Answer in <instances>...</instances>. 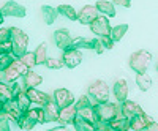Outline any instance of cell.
I'll return each mask as SVG.
<instances>
[{"instance_id": "32", "label": "cell", "mask_w": 158, "mask_h": 131, "mask_svg": "<svg viewBox=\"0 0 158 131\" xmlns=\"http://www.w3.org/2000/svg\"><path fill=\"white\" fill-rule=\"evenodd\" d=\"M19 60L25 65V67H27L29 70L30 68H33L35 67V65H36V59H35V54H33V52H29V51H25L24 52V54L19 57Z\"/></svg>"}, {"instance_id": "23", "label": "cell", "mask_w": 158, "mask_h": 131, "mask_svg": "<svg viewBox=\"0 0 158 131\" xmlns=\"http://www.w3.org/2000/svg\"><path fill=\"white\" fill-rule=\"evenodd\" d=\"M109 126H111V129H115V131H128L130 129V119L120 114L109 122Z\"/></svg>"}, {"instance_id": "1", "label": "cell", "mask_w": 158, "mask_h": 131, "mask_svg": "<svg viewBox=\"0 0 158 131\" xmlns=\"http://www.w3.org/2000/svg\"><path fill=\"white\" fill-rule=\"evenodd\" d=\"M18 126L21 129H33L36 125H43L46 123L44 120V112L43 106H36V108H29L18 119Z\"/></svg>"}, {"instance_id": "44", "label": "cell", "mask_w": 158, "mask_h": 131, "mask_svg": "<svg viewBox=\"0 0 158 131\" xmlns=\"http://www.w3.org/2000/svg\"><path fill=\"white\" fill-rule=\"evenodd\" d=\"M3 21H5V16L2 14V11H0V25H2V24H3Z\"/></svg>"}, {"instance_id": "17", "label": "cell", "mask_w": 158, "mask_h": 131, "mask_svg": "<svg viewBox=\"0 0 158 131\" xmlns=\"http://www.w3.org/2000/svg\"><path fill=\"white\" fill-rule=\"evenodd\" d=\"M76 114H77V109L74 108V103H73L70 106H65L59 111V120L57 122L62 125H70L76 119Z\"/></svg>"}, {"instance_id": "37", "label": "cell", "mask_w": 158, "mask_h": 131, "mask_svg": "<svg viewBox=\"0 0 158 131\" xmlns=\"http://www.w3.org/2000/svg\"><path fill=\"white\" fill-rule=\"evenodd\" d=\"M98 40H100V43L103 44V47L104 49H112L114 47V40L109 36V35H103V36H98Z\"/></svg>"}, {"instance_id": "13", "label": "cell", "mask_w": 158, "mask_h": 131, "mask_svg": "<svg viewBox=\"0 0 158 131\" xmlns=\"http://www.w3.org/2000/svg\"><path fill=\"white\" fill-rule=\"evenodd\" d=\"M100 14L95 5H84L81 11L77 13V22H81L82 25H90L97 16Z\"/></svg>"}, {"instance_id": "43", "label": "cell", "mask_w": 158, "mask_h": 131, "mask_svg": "<svg viewBox=\"0 0 158 131\" xmlns=\"http://www.w3.org/2000/svg\"><path fill=\"white\" fill-rule=\"evenodd\" d=\"M147 129H155V131H158V123H156V122L153 120V122H152V123H150V125L147 126Z\"/></svg>"}, {"instance_id": "46", "label": "cell", "mask_w": 158, "mask_h": 131, "mask_svg": "<svg viewBox=\"0 0 158 131\" xmlns=\"http://www.w3.org/2000/svg\"><path fill=\"white\" fill-rule=\"evenodd\" d=\"M156 71H158V63H156Z\"/></svg>"}, {"instance_id": "25", "label": "cell", "mask_w": 158, "mask_h": 131, "mask_svg": "<svg viewBox=\"0 0 158 131\" xmlns=\"http://www.w3.org/2000/svg\"><path fill=\"white\" fill-rule=\"evenodd\" d=\"M128 24H118V25H114V27H111V32H109V36L114 40V43L120 41L122 38L127 35L128 32Z\"/></svg>"}, {"instance_id": "27", "label": "cell", "mask_w": 158, "mask_h": 131, "mask_svg": "<svg viewBox=\"0 0 158 131\" xmlns=\"http://www.w3.org/2000/svg\"><path fill=\"white\" fill-rule=\"evenodd\" d=\"M70 47H76V49H94V40H89L84 36H76L71 40Z\"/></svg>"}, {"instance_id": "45", "label": "cell", "mask_w": 158, "mask_h": 131, "mask_svg": "<svg viewBox=\"0 0 158 131\" xmlns=\"http://www.w3.org/2000/svg\"><path fill=\"white\" fill-rule=\"evenodd\" d=\"M3 103H5V101L0 98V114H2V109H3Z\"/></svg>"}, {"instance_id": "5", "label": "cell", "mask_w": 158, "mask_h": 131, "mask_svg": "<svg viewBox=\"0 0 158 131\" xmlns=\"http://www.w3.org/2000/svg\"><path fill=\"white\" fill-rule=\"evenodd\" d=\"M89 96L92 100V103H103V101H108L109 100V85L106 84V81L103 79H95L94 82H92L89 85Z\"/></svg>"}, {"instance_id": "4", "label": "cell", "mask_w": 158, "mask_h": 131, "mask_svg": "<svg viewBox=\"0 0 158 131\" xmlns=\"http://www.w3.org/2000/svg\"><path fill=\"white\" fill-rule=\"evenodd\" d=\"M150 62H152V52H149L146 49H139L130 55L128 65L135 73H144L149 70Z\"/></svg>"}, {"instance_id": "34", "label": "cell", "mask_w": 158, "mask_h": 131, "mask_svg": "<svg viewBox=\"0 0 158 131\" xmlns=\"http://www.w3.org/2000/svg\"><path fill=\"white\" fill-rule=\"evenodd\" d=\"M77 115L79 117H82V119L92 122V123H95L97 119H95V112H94V106H90V108H84V109H77Z\"/></svg>"}, {"instance_id": "26", "label": "cell", "mask_w": 158, "mask_h": 131, "mask_svg": "<svg viewBox=\"0 0 158 131\" xmlns=\"http://www.w3.org/2000/svg\"><path fill=\"white\" fill-rule=\"evenodd\" d=\"M57 13H59V14H62L63 18H67L68 21H77V11L71 5H67V3L59 5L57 6Z\"/></svg>"}, {"instance_id": "30", "label": "cell", "mask_w": 158, "mask_h": 131, "mask_svg": "<svg viewBox=\"0 0 158 131\" xmlns=\"http://www.w3.org/2000/svg\"><path fill=\"white\" fill-rule=\"evenodd\" d=\"M33 54H35V59H36V65H43L44 60L48 59V44L46 43L38 44L36 49L33 51Z\"/></svg>"}, {"instance_id": "19", "label": "cell", "mask_w": 158, "mask_h": 131, "mask_svg": "<svg viewBox=\"0 0 158 131\" xmlns=\"http://www.w3.org/2000/svg\"><path fill=\"white\" fill-rule=\"evenodd\" d=\"M59 111H60V108L57 106V104L54 103V101H48L44 106H43V112H44V120H46V123L48 122H57L59 120Z\"/></svg>"}, {"instance_id": "9", "label": "cell", "mask_w": 158, "mask_h": 131, "mask_svg": "<svg viewBox=\"0 0 158 131\" xmlns=\"http://www.w3.org/2000/svg\"><path fill=\"white\" fill-rule=\"evenodd\" d=\"M0 11H2L3 16H10V18H25V14H27V8L15 2V0H8Z\"/></svg>"}, {"instance_id": "3", "label": "cell", "mask_w": 158, "mask_h": 131, "mask_svg": "<svg viewBox=\"0 0 158 131\" xmlns=\"http://www.w3.org/2000/svg\"><path fill=\"white\" fill-rule=\"evenodd\" d=\"M10 41L13 44L11 54L19 59L29 47V35L19 27H10Z\"/></svg>"}, {"instance_id": "15", "label": "cell", "mask_w": 158, "mask_h": 131, "mask_svg": "<svg viewBox=\"0 0 158 131\" xmlns=\"http://www.w3.org/2000/svg\"><path fill=\"white\" fill-rule=\"evenodd\" d=\"M71 40H73V36H71V33H70L68 29H57V30L54 32V43H56V46H57L59 49H62V51L67 49V47H70Z\"/></svg>"}, {"instance_id": "10", "label": "cell", "mask_w": 158, "mask_h": 131, "mask_svg": "<svg viewBox=\"0 0 158 131\" xmlns=\"http://www.w3.org/2000/svg\"><path fill=\"white\" fill-rule=\"evenodd\" d=\"M52 101H54L57 106L62 109L65 106H70V104H73L76 101L74 95L71 93V92L68 88H56L54 93H52Z\"/></svg>"}, {"instance_id": "33", "label": "cell", "mask_w": 158, "mask_h": 131, "mask_svg": "<svg viewBox=\"0 0 158 131\" xmlns=\"http://www.w3.org/2000/svg\"><path fill=\"white\" fill-rule=\"evenodd\" d=\"M43 65H44L46 68H49V70H60V68H63V62H62V59L49 57V55H48V59L44 60Z\"/></svg>"}, {"instance_id": "7", "label": "cell", "mask_w": 158, "mask_h": 131, "mask_svg": "<svg viewBox=\"0 0 158 131\" xmlns=\"http://www.w3.org/2000/svg\"><path fill=\"white\" fill-rule=\"evenodd\" d=\"M82 52L81 49H76V47H67L63 49V55H62V62H63V67L67 68H76L81 65L82 62Z\"/></svg>"}, {"instance_id": "24", "label": "cell", "mask_w": 158, "mask_h": 131, "mask_svg": "<svg viewBox=\"0 0 158 131\" xmlns=\"http://www.w3.org/2000/svg\"><path fill=\"white\" fill-rule=\"evenodd\" d=\"M41 16H43V21L51 25V24H54L57 16H59V13H57V8L54 6H51V5H43L41 6Z\"/></svg>"}, {"instance_id": "22", "label": "cell", "mask_w": 158, "mask_h": 131, "mask_svg": "<svg viewBox=\"0 0 158 131\" xmlns=\"http://www.w3.org/2000/svg\"><path fill=\"white\" fill-rule=\"evenodd\" d=\"M153 84V79L147 74V71L144 73H136V85L141 92H147Z\"/></svg>"}, {"instance_id": "16", "label": "cell", "mask_w": 158, "mask_h": 131, "mask_svg": "<svg viewBox=\"0 0 158 131\" xmlns=\"http://www.w3.org/2000/svg\"><path fill=\"white\" fill-rule=\"evenodd\" d=\"M122 104L118 108H120V114L123 115V117H128V119H131L133 115H136V114H139V112H142V108L139 106L138 103H135V101H131V100H123V101H120Z\"/></svg>"}, {"instance_id": "31", "label": "cell", "mask_w": 158, "mask_h": 131, "mask_svg": "<svg viewBox=\"0 0 158 131\" xmlns=\"http://www.w3.org/2000/svg\"><path fill=\"white\" fill-rule=\"evenodd\" d=\"M0 98H2L3 101H6V100H13L11 85H10L5 79H0Z\"/></svg>"}, {"instance_id": "8", "label": "cell", "mask_w": 158, "mask_h": 131, "mask_svg": "<svg viewBox=\"0 0 158 131\" xmlns=\"http://www.w3.org/2000/svg\"><path fill=\"white\" fill-rule=\"evenodd\" d=\"M90 30L92 33H95L97 36H103V35H109L111 32V24H109V18L104 14H98L90 24Z\"/></svg>"}, {"instance_id": "40", "label": "cell", "mask_w": 158, "mask_h": 131, "mask_svg": "<svg viewBox=\"0 0 158 131\" xmlns=\"http://www.w3.org/2000/svg\"><path fill=\"white\" fill-rule=\"evenodd\" d=\"M2 41H10V29H0V43Z\"/></svg>"}, {"instance_id": "39", "label": "cell", "mask_w": 158, "mask_h": 131, "mask_svg": "<svg viewBox=\"0 0 158 131\" xmlns=\"http://www.w3.org/2000/svg\"><path fill=\"white\" fill-rule=\"evenodd\" d=\"M0 131H10V120L3 114H0Z\"/></svg>"}, {"instance_id": "6", "label": "cell", "mask_w": 158, "mask_h": 131, "mask_svg": "<svg viewBox=\"0 0 158 131\" xmlns=\"http://www.w3.org/2000/svg\"><path fill=\"white\" fill-rule=\"evenodd\" d=\"M29 68L25 67V65L19 60V59H15L13 60L8 67L2 71L3 73V79L6 81V82H16L19 77H22V74L27 71Z\"/></svg>"}, {"instance_id": "18", "label": "cell", "mask_w": 158, "mask_h": 131, "mask_svg": "<svg viewBox=\"0 0 158 131\" xmlns=\"http://www.w3.org/2000/svg\"><path fill=\"white\" fill-rule=\"evenodd\" d=\"M43 84V76H40L35 71H25L22 74V87L24 88H30V87H38Z\"/></svg>"}, {"instance_id": "20", "label": "cell", "mask_w": 158, "mask_h": 131, "mask_svg": "<svg viewBox=\"0 0 158 131\" xmlns=\"http://www.w3.org/2000/svg\"><path fill=\"white\" fill-rule=\"evenodd\" d=\"M112 90H114V96H115L117 101H123V100H127L128 92H130L127 79H117V81L114 82V88H112Z\"/></svg>"}, {"instance_id": "29", "label": "cell", "mask_w": 158, "mask_h": 131, "mask_svg": "<svg viewBox=\"0 0 158 131\" xmlns=\"http://www.w3.org/2000/svg\"><path fill=\"white\" fill-rule=\"evenodd\" d=\"M13 100H15V101L18 103V106L21 108V111H22V112H25V111H27V109L32 106V101L29 100L27 93H25V90H21L19 93H18L15 98H13Z\"/></svg>"}, {"instance_id": "38", "label": "cell", "mask_w": 158, "mask_h": 131, "mask_svg": "<svg viewBox=\"0 0 158 131\" xmlns=\"http://www.w3.org/2000/svg\"><path fill=\"white\" fill-rule=\"evenodd\" d=\"M11 52H13V44H11V41H2V43H0V55L11 54Z\"/></svg>"}, {"instance_id": "14", "label": "cell", "mask_w": 158, "mask_h": 131, "mask_svg": "<svg viewBox=\"0 0 158 131\" xmlns=\"http://www.w3.org/2000/svg\"><path fill=\"white\" fill-rule=\"evenodd\" d=\"M2 114L6 117L10 122H18V119L22 115V111H21V108L18 106V103L15 100H6L3 103Z\"/></svg>"}, {"instance_id": "42", "label": "cell", "mask_w": 158, "mask_h": 131, "mask_svg": "<svg viewBox=\"0 0 158 131\" xmlns=\"http://www.w3.org/2000/svg\"><path fill=\"white\" fill-rule=\"evenodd\" d=\"M114 5L123 6V8H131V0H114Z\"/></svg>"}, {"instance_id": "12", "label": "cell", "mask_w": 158, "mask_h": 131, "mask_svg": "<svg viewBox=\"0 0 158 131\" xmlns=\"http://www.w3.org/2000/svg\"><path fill=\"white\" fill-rule=\"evenodd\" d=\"M24 90H25V93H27L29 100L32 101V104H36V106H44L48 101L52 100L46 92L38 90V87H30V88H24Z\"/></svg>"}, {"instance_id": "11", "label": "cell", "mask_w": 158, "mask_h": 131, "mask_svg": "<svg viewBox=\"0 0 158 131\" xmlns=\"http://www.w3.org/2000/svg\"><path fill=\"white\" fill-rule=\"evenodd\" d=\"M153 122V119L150 115H147L146 112H139L136 115H133L130 119V129L133 131H142V129H147V126Z\"/></svg>"}, {"instance_id": "2", "label": "cell", "mask_w": 158, "mask_h": 131, "mask_svg": "<svg viewBox=\"0 0 158 131\" xmlns=\"http://www.w3.org/2000/svg\"><path fill=\"white\" fill-rule=\"evenodd\" d=\"M94 112H95L97 122L109 123L117 115H120V108H118L115 103H111L108 100V101H103V103H95L94 104Z\"/></svg>"}, {"instance_id": "41", "label": "cell", "mask_w": 158, "mask_h": 131, "mask_svg": "<svg viewBox=\"0 0 158 131\" xmlns=\"http://www.w3.org/2000/svg\"><path fill=\"white\" fill-rule=\"evenodd\" d=\"M94 51L97 52L98 55H100V54H103V51H104V47H103V44L100 43L98 38H97V40H94Z\"/></svg>"}, {"instance_id": "35", "label": "cell", "mask_w": 158, "mask_h": 131, "mask_svg": "<svg viewBox=\"0 0 158 131\" xmlns=\"http://www.w3.org/2000/svg\"><path fill=\"white\" fill-rule=\"evenodd\" d=\"M90 106H94V103H92V100H90L89 95L79 96V100L74 103V108L76 109H84V108H90Z\"/></svg>"}, {"instance_id": "28", "label": "cell", "mask_w": 158, "mask_h": 131, "mask_svg": "<svg viewBox=\"0 0 158 131\" xmlns=\"http://www.w3.org/2000/svg\"><path fill=\"white\" fill-rule=\"evenodd\" d=\"M73 125L79 131H95V123H92V122L82 119V117H79L77 114H76V119L73 120Z\"/></svg>"}, {"instance_id": "21", "label": "cell", "mask_w": 158, "mask_h": 131, "mask_svg": "<svg viewBox=\"0 0 158 131\" xmlns=\"http://www.w3.org/2000/svg\"><path fill=\"white\" fill-rule=\"evenodd\" d=\"M98 13H101V14L108 16V18H115L117 11L114 8V3L112 2H108V0H98V2L95 3Z\"/></svg>"}, {"instance_id": "36", "label": "cell", "mask_w": 158, "mask_h": 131, "mask_svg": "<svg viewBox=\"0 0 158 131\" xmlns=\"http://www.w3.org/2000/svg\"><path fill=\"white\" fill-rule=\"evenodd\" d=\"M15 59L16 57L13 55V54H3V55H0V71H3Z\"/></svg>"}]
</instances>
